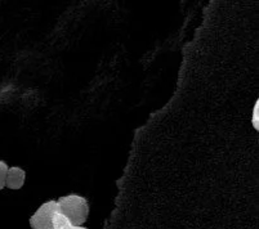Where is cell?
Masks as SVG:
<instances>
[{
	"label": "cell",
	"mask_w": 259,
	"mask_h": 229,
	"mask_svg": "<svg viewBox=\"0 0 259 229\" xmlns=\"http://www.w3.org/2000/svg\"><path fill=\"white\" fill-rule=\"evenodd\" d=\"M57 204L60 212L69 219L71 225L83 226L89 214V206L85 198L77 195H70L61 197Z\"/></svg>",
	"instance_id": "1"
},
{
	"label": "cell",
	"mask_w": 259,
	"mask_h": 229,
	"mask_svg": "<svg viewBox=\"0 0 259 229\" xmlns=\"http://www.w3.org/2000/svg\"><path fill=\"white\" fill-rule=\"evenodd\" d=\"M25 178L26 174L21 167H11V169H8V173H7L6 187L9 188V190H20L25 184Z\"/></svg>",
	"instance_id": "3"
},
{
	"label": "cell",
	"mask_w": 259,
	"mask_h": 229,
	"mask_svg": "<svg viewBox=\"0 0 259 229\" xmlns=\"http://www.w3.org/2000/svg\"><path fill=\"white\" fill-rule=\"evenodd\" d=\"M8 165L4 161H0V191L6 187V179H7V173H8Z\"/></svg>",
	"instance_id": "4"
},
{
	"label": "cell",
	"mask_w": 259,
	"mask_h": 229,
	"mask_svg": "<svg viewBox=\"0 0 259 229\" xmlns=\"http://www.w3.org/2000/svg\"><path fill=\"white\" fill-rule=\"evenodd\" d=\"M58 211L57 201L47 202L30 218V225L32 229H54V218Z\"/></svg>",
	"instance_id": "2"
},
{
	"label": "cell",
	"mask_w": 259,
	"mask_h": 229,
	"mask_svg": "<svg viewBox=\"0 0 259 229\" xmlns=\"http://www.w3.org/2000/svg\"><path fill=\"white\" fill-rule=\"evenodd\" d=\"M63 229H87L84 226H74V225H69L67 228H63Z\"/></svg>",
	"instance_id": "5"
}]
</instances>
